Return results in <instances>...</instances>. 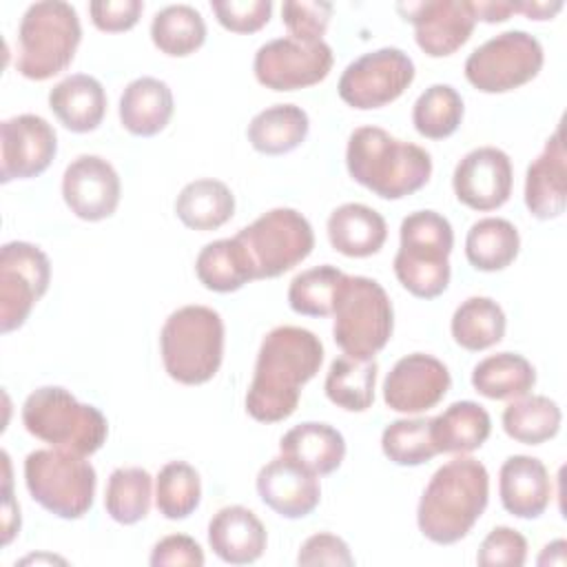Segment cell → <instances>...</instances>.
<instances>
[{
	"instance_id": "4",
	"label": "cell",
	"mask_w": 567,
	"mask_h": 567,
	"mask_svg": "<svg viewBox=\"0 0 567 567\" xmlns=\"http://www.w3.org/2000/svg\"><path fill=\"white\" fill-rule=\"evenodd\" d=\"M162 361L168 377L184 385L210 381L224 359V321L208 306H182L168 315L159 332Z\"/></svg>"
},
{
	"instance_id": "23",
	"label": "cell",
	"mask_w": 567,
	"mask_h": 567,
	"mask_svg": "<svg viewBox=\"0 0 567 567\" xmlns=\"http://www.w3.org/2000/svg\"><path fill=\"white\" fill-rule=\"evenodd\" d=\"M266 543L264 523L244 505L221 507L208 523V545L224 563H255L261 558Z\"/></svg>"
},
{
	"instance_id": "48",
	"label": "cell",
	"mask_w": 567,
	"mask_h": 567,
	"mask_svg": "<svg viewBox=\"0 0 567 567\" xmlns=\"http://www.w3.org/2000/svg\"><path fill=\"white\" fill-rule=\"evenodd\" d=\"M148 563L153 567H168V565H186V567H202L204 551L199 543L186 534H171L155 543Z\"/></svg>"
},
{
	"instance_id": "15",
	"label": "cell",
	"mask_w": 567,
	"mask_h": 567,
	"mask_svg": "<svg viewBox=\"0 0 567 567\" xmlns=\"http://www.w3.org/2000/svg\"><path fill=\"white\" fill-rule=\"evenodd\" d=\"M0 151L2 184L38 177L58 153V135L40 115H13L0 124Z\"/></svg>"
},
{
	"instance_id": "19",
	"label": "cell",
	"mask_w": 567,
	"mask_h": 567,
	"mask_svg": "<svg viewBox=\"0 0 567 567\" xmlns=\"http://www.w3.org/2000/svg\"><path fill=\"white\" fill-rule=\"evenodd\" d=\"M122 184L113 164L100 155H78L62 175V197L84 221L111 217L120 204Z\"/></svg>"
},
{
	"instance_id": "34",
	"label": "cell",
	"mask_w": 567,
	"mask_h": 567,
	"mask_svg": "<svg viewBox=\"0 0 567 567\" xmlns=\"http://www.w3.org/2000/svg\"><path fill=\"white\" fill-rule=\"evenodd\" d=\"M505 312L489 297H467L452 315V337L454 341L470 350H487L505 337Z\"/></svg>"
},
{
	"instance_id": "30",
	"label": "cell",
	"mask_w": 567,
	"mask_h": 567,
	"mask_svg": "<svg viewBox=\"0 0 567 567\" xmlns=\"http://www.w3.org/2000/svg\"><path fill=\"white\" fill-rule=\"evenodd\" d=\"M175 215L186 228L215 230L235 215V195L219 179H193L179 190Z\"/></svg>"
},
{
	"instance_id": "11",
	"label": "cell",
	"mask_w": 567,
	"mask_h": 567,
	"mask_svg": "<svg viewBox=\"0 0 567 567\" xmlns=\"http://www.w3.org/2000/svg\"><path fill=\"white\" fill-rule=\"evenodd\" d=\"M545 62L543 44L527 31H503L465 60V78L481 93H507L532 82Z\"/></svg>"
},
{
	"instance_id": "47",
	"label": "cell",
	"mask_w": 567,
	"mask_h": 567,
	"mask_svg": "<svg viewBox=\"0 0 567 567\" xmlns=\"http://www.w3.org/2000/svg\"><path fill=\"white\" fill-rule=\"evenodd\" d=\"M142 11H144L142 0H93L89 4L93 24L106 33H120V31L133 29Z\"/></svg>"
},
{
	"instance_id": "38",
	"label": "cell",
	"mask_w": 567,
	"mask_h": 567,
	"mask_svg": "<svg viewBox=\"0 0 567 567\" xmlns=\"http://www.w3.org/2000/svg\"><path fill=\"white\" fill-rule=\"evenodd\" d=\"M153 478L144 467H117L111 472L104 507L106 514L120 525H135L146 518L151 509Z\"/></svg>"
},
{
	"instance_id": "50",
	"label": "cell",
	"mask_w": 567,
	"mask_h": 567,
	"mask_svg": "<svg viewBox=\"0 0 567 567\" xmlns=\"http://www.w3.org/2000/svg\"><path fill=\"white\" fill-rule=\"evenodd\" d=\"M472 13L476 20L483 22H505L512 13H516L514 9V0H470Z\"/></svg>"
},
{
	"instance_id": "49",
	"label": "cell",
	"mask_w": 567,
	"mask_h": 567,
	"mask_svg": "<svg viewBox=\"0 0 567 567\" xmlns=\"http://www.w3.org/2000/svg\"><path fill=\"white\" fill-rule=\"evenodd\" d=\"M2 461H4V487H2V494H4V505H2V543L9 545L11 538L18 534L20 529V507L18 503L13 501V494H11V463H9V454L2 452Z\"/></svg>"
},
{
	"instance_id": "7",
	"label": "cell",
	"mask_w": 567,
	"mask_h": 567,
	"mask_svg": "<svg viewBox=\"0 0 567 567\" xmlns=\"http://www.w3.org/2000/svg\"><path fill=\"white\" fill-rule=\"evenodd\" d=\"M80 40V18L69 2H33L20 18L16 69L27 80H49L73 62Z\"/></svg>"
},
{
	"instance_id": "24",
	"label": "cell",
	"mask_w": 567,
	"mask_h": 567,
	"mask_svg": "<svg viewBox=\"0 0 567 567\" xmlns=\"http://www.w3.org/2000/svg\"><path fill=\"white\" fill-rule=\"evenodd\" d=\"M175 111L173 91L153 75L131 80L120 95V122L137 137H153L166 128Z\"/></svg>"
},
{
	"instance_id": "21",
	"label": "cell",
	"mask_w": 567,
	"mask_h": 567,
	"mask_svg": "<svg viewBox=\"0 0 567 567\" xmlns=\"http://www.w3.org/2000/svg\"><path fill=\"white\" fill-rule=\"evenodd\" d=\"M563 128L558 126L545 142L543 153L529 164L525 175V206L536 219H556L567 206V164Z\"/></svg>"
},
{
	"instance_id": "17",
	"label": "cell",
	"mask_w": 567,
	"mask_h": 567,
	"mask_svg": "<svg viewBox=\"0 0 567 567\" xmlns=\"http://www.w3.org/2000/svg\"><path fill=\"white\" fill-rule=\"evenodd\" d=\"M414 27V40L430 58H445L458 51L472 35L476 18L470 0H423L396 4Z\"/></svg>"
},
{
	"instance_id": "18",
	"label": "cell",
	"mask_w": 567,
	"mask_h": 567,
	"mask_svg": "<svg viewBox=\"0 0 567 567\" xmlns=\"http://www.w3.org/2000/svg\"><path fill=\"white\" fill-rule=\"evenodd\" d=\"M514 171L509 155L496 146H478L463 155L452 175V188L461 204L472 210H496L509 195Z\"/></svg>"
},
{
	"instance_id": "43",
	"label": "cell",
	"mask_w": 567,
	"mask_h": 567,
	"mask_svg": "<svg viewBox=\"0 0 567 567\" xmlns=\"http://www.w3.org/2000/svg\"><path fill=\"white\" fill-rule=\"evenodd\" d=\"M332 18V2L326 0H286L281 20L292 38L303 42H319Z\"/></svg>"
},
{
	"instance_id": "28",
	"label": "cell",
	"mask_w": 567,
	"mask_h": 567,
	"mask_svg": "<svg viewBox=\"0 0 567 567\" xmlns=\"http://www.w3.org/2000/svg\"><path fill=\"white\" fill-rule=\"evenodd\" d=\"M430 432L439 454H470L487 441L492 419L476 401H456L430 419Z\"/></svg>"
},
{
	"instance_id": "22",
	"label": "cell",
	"mask_w": 567,
	"mask_h": 567,
	"mask_svg": "<svg viewBox=\"0 0 567 567\" xmlns=\"http://www.w3.org/2000/svg\"><path fill=\"white\" fill-rule=\"evenodd\" d=\"M498 494L505 512L516 518H538L551 501V478L536 456L514 454L498 472Z\"/></svg>"
},
{
	"instance_id": "33",
	"label": "cell",
	"mask_w": 567,
	"mask_h": 567,
	"mask_svg": "<svg viewBox=\"0 0 567 567\" xmlns=\"http://www.w3.org/2000/svg\"><path fill=\"white\" fill-rule=\"evenodd\" d=\"M520 250V235L509 219L483 217L474 221L465 237L467 261L483 272L507 268Z\"/></svg>"
},
{
	"instance_id": "20",
	"label": "cell",
	"mask_w": 567,
	"mask_h": 567,
	"mask_svg": "<svg viewBox=\"0 0 567 567\" xmlns=\"http://www.w3.org/2000/svg\"><path fill=\"white\" fill-rule=\"evenodd\" d=\"M257 494L264 505L290 520L312 514L321 501L317 474L288 456H277L259 470Z\"/></svg>"
},
{
	"instance_id": "37",
	"label": "cell",
	"mask_w": 567,
	"mask_h": 567,
	"mask_svg": "<svg viewBox=\"0 0 567 567\" xmlns=\"http://www.w3.org/2000/svg\"><path fill=\"white\" fill-rule=\"evenodd\" d=\"M151 40L162 53L186 58L204 44L206 22L190 4H168L153 16Z\"/></svg>"
},
{
	"instance_id": "2",
	"label": "cell",
	"mask_w": 567,
	"mask_h": 567,
	"mask_svg": "<svg viewBox=\"0 0 567 567\" xmlns=\"http://www.w3.org/2000/svg\"><path fill=\"white\" fill-rule=\"evenodd\" d=\"M489 501L487 467L472 456H456L441 465L425 485L416 523L436 545H454L470 534Z\"/></svg>"
},
{
	"instance_id": "44",
	"label": "cell",
	"mask_w": 567,
	"mask_h": 567,
	"mask_svg": "<svg viewBox=\"0 0 567 567\" xmlns=\"http://www.w3.org/2000/svg\"><path fill=\"white\" fill-rule=\"evenodd\" d=\"M527 560V540L520 532L501 525L481 543L476 563L481 567H520Z\"/></svg>"
},
{
	"instance_id": "13",
	"label": "cell",
	"mask_w": 567,
	"mask_h": 567,
	"mask_svg": "<svg viewBox=\"0 0 567 567\" xmlns=\"http://www.w3.org/2000/svg\"><path fill=\"white\" fill-rule=\"evenodd\" d=\"M51 281L49 257L29 241H7L0 250V330H18Z\"/></svg>"
},
{
	"instance_id": "12",
	"label": "cell",
	"mask_w": 567,
	"mask_h": 567,
	"mask_svg": "<svg viewBox=\"0 0 567 567\" xmlns=\"http://www.w3.org/2000/svg\"><path fill=\"white\" fill-rule=\"evenodd\" d=\"M414 73V62L405 51L383 47L350 62L339 78L337 91L348 106L372 111L401 97Z\"/></svg>"
},
{
	"instance_id": "39",
	"label": "cell",
	"mask_w": 567,
	"mask_h": 567,
	"mask_svg": "<svg viewBox=\"0 0 567 567\" xmlns=\"http://www.w3.org/2000/svg\"><path fill=\"white\" fill-rule=\"evenodd\" d=\"M463 97L450 84L427 86L414 102L412 122L419 135L427 140H445L463 122Z\"/></svg>"
},
{
	"instance_id": "9",
	"label": "cell",
	"mask_w": 567,
	"mask_h": 567,
	"mask_svg": "<svg viewBox=\"0 0 567 567\" xmlns=\"http://www.w3.org/2000/svg\"><path fill=\"white\" fill-rule=\"evenodd\" d=\"M24 483L40 507L58 518L75 520L93 507L97 476L86 456L51 447L27 454Z\"/></svg>"
},
{
	"instance_id": "29",
	"label": "cell",
	"mask_w": 567,
	"mask_h": 567,
	"mask_svg": "<svg viewBox=\"0 0 567 567\" xmlns=\"http://www.w3.org/2000/svg\"><path fill=\"white\" fill-rule=\"evenodd\" d=\"M310 131L308 113L297 104H272L248 124V142L257 153L284 155L303 144Z\"/></svg>"
},
{
	"instance_id": "25",
	"label": "cell",
	"mask_w": 567,
	"mask_h": 567,
	"mask_svg": "<svg viewBox=\"0 0 567 567\" xmlns=\"http://www.w3.org/2000/svg\"><path fill=\"white\" fill-rule=\"evenodd\" d=\"M49 109L71 133H89L104 120L106 93L97 78L73 73L49 91Z\"/></svg>"
},
{
	"instance_id": "51",
	"label": "cell",
	"mask_w": 567,
	"mask_h": 567,
	"mask_svg": "<svg viewBox=\"0 0 567 567\" xmlns=\"http://www.w3.org/2000/svg\"><path fill=\"white\" fill-rule=\"evenodd\" d=\"M514 9H516V13H523L529 20H549L563 9V0H549V2H540V0H518L516 2L514 0Z\"/></svg>"
},
{
	"instance_id": "3",
	"label": "cell",
	"mask_w": 567,
	"mask_h": 567,
	"mask_svg": "<svg viewBox=\"0 0 567 567\" xmlns=\"http://www.w3.org/2000/svg\"><path fill=\"white\" fill-rule=\"evenodd\" d=\"M350 177L383 199H401L421 190L432 175L425 148L392 137L379 126H359L346 146Z\"/></svg>"
},
{
	"instance_id": "14",
	"label": "cell",
	"mask_w": 567,
	"mask_h": 567,
	"mask_svg": "<svg viewBox=\"0 0 567 567\" xmlns=\"http://www.w3.org/2000/svg\"><path fill=\"white\" fill-rule=\"evenodd\" d=\"M332 62V49L323 40L303 42L288 35L261 44L255 53L252 71L266 89L297 91L326 80Z\"/></svg>"
},
{
	"instance_id": "32",
	"label": "cell",
	"mask_w": 567,
	"mask_h": 567,
	"mask_svg": "<svg viewBox=\"0 0 567 567\" xmlns=\"http://www.w3.org/2000/svg\"><path fill=\"white\" fill-rule=\"evenodd\" d=\"M472 385L485 399H518L536 385V370L523 354L498 352L474 365Z\"/></svg>"
},
{
	"instance_id": "8",
	"label": "cell",
	"mask_w": 567,
	"mask_h": 567,
	"mask_svg": "<svg viewBox=\"0 0 567 567\" xmlns=\"http://www.w3.org/2000/svg\"><path fill=\"white\" fill-rule=\"evenodd\" d=\"M332 315L334 343L354 359H374L394 330L392 301L383 286L370 277L343 275Z\"/></svg>"
},
{
	"instance_id": "41",
	"label": "cell",
	"mask_w": 567,
	"mask_h": 567,
	"mask_svg": "<svg viewBox=\"0 0 567 567\" xmlns=\"http://www.w3.org/2000/svg\"><path fill=\"white\" fill-rule=\"evenodd\" d=\"M346 272L326 264L299 272L288 288V303L297 315L328 317L332 315L334 295Z\"/></svg>"
},
{
	"instance_id": "5",
	"label": "cell",
	"mask_w": 567,
	"mask_h": 567,
	"mask_svg": "<svg viewBox=\"0 0 567 567\" xmlns=\"http://www.w3.org/2000/svg\"><path fill=\"white\" fill-rule=\"evenodd\" d=\"M22 425L51 447L80 456L95 454L109 434L106 416L60 385H42L24 399Z\"/></svg>"
},
{
	"instance_id": "31",
	"label": "cell",
	"mask_w": 567,
	"mask_h": 567,
	"mask_svg": "<svg viewBox=\"0 0 567 567\" xmlns=\"http://www.w3.org/2000/svg\"><path fill=\"white\" fill-rule=\"evenodd\" d=\"M195 272L213 292H235L255 279V266L237 237L206 244L195 259Z\"/></svg>"
},
{
	"instance_id": "6",
	"label": "cell",
	"mask_w": 567,
	"mask_h": 567,
	"mask_svg": "<svg viewBox=\"0 0 567 567\" xmlns=\"http://www.w3.org/2000/svg\"><path fill=\"white\" fill-rule=\"evenodd\" d=\"M394 275L399 284L419 299H434L450 284V252L454 230L447 217L436 210H414L399 228Z\"/></svg>"
},
{
	"instance_id": "36",
	"label": "cell",
	"mask_w": 567,
	"mask_h": 567,
	"mask_svg": "<svg viewBox=\"0 0 567 567\" xmlns=\"http://www.w3.org/2000/svg\"><path fill=\"white\" fill-rule=\"evenodd\" d=\"M560 408L543 394H525L503 410V430L509 439L525 445H540L560 430Z\"/></svg>"
},
{
	"instance_id": "10",
	"label": "cell",
	"mask_w": 567,
	"mask_h": 567,
	"mask_svg": "<svg viewBox=\"0 0 567 567\" xmlns=\"http://www.w3.org/2000/svg\"><path fill=\"white\" fill-rule=\"evenodd\" d=\"M235 237L255 266V279H275L292 270L315 248L312 226L295 208H272Z\"/></svg>"
},
{
	"instance_id": "52",
	"label": "cell",
	"mask_w": 567,
	"mask_h": 567,
	"mask_svg": "<svg viewBox=\"0 0 567 567\" xmlns=\"http://www.w3.org/2000/svg\"><path fill=\"white\" fill-rule=\"evenodd\" d=\"M565 549H567V543L563 540V538H558V540H554V543H549V545H545L543 547V551H540V556H538V565L543 567V565H565L567 563V554H565Z\"/></svg>"
},
{
	"instance_id": "46",
	"label": "cell",
	"mask_w": 567,
	"mask_h": 567,
	"mask_svg": "<svg viewBox=\"0 0 567 567\" xmlns=\"http://www.w3.org/2000/svg\"><path fill=\"white\" fill-rule=\"evenodd\" d=\"M297 563L306 565V567L308 565L352 567L354 558L343 538L328 534V532H319V534H312L310 538H306V543L301 545V549L297 554Z\"/></svg>"
},
{
	"instance_id": "16",
	"label": "cell",
	"mask_w": 567,
	"mask_h": 567,
	"mask_svg": "<svg viewBox=\"0 0 567 567\" xmlns=\"http://www.w3.org/2000/svg\"><path fill=\"white\" fill-rule=\"evenodd\" d=\"M452 385L443 361L425 352L401 357L383 381V401L390 410L419 414L443 401Z\"/></svg>"
},
{
	"instance_id": "45",
	"label": "cell",
	"mask_w": 567,
	"mask_h": 567,
	"mask_svg": "<svg viewBox=\"0 0 567 567\" xmlns=\"http://www.w3.org/2000/svg\"><path fill=\"white\" fill-rule=\"evenodd\" d=\"M210 9L217 22L233 33H255L272 16L270 0H213Z\"/></svg>"
},
{
	"instance_id": "40",
	"label": "cell",
	"mask_w": 567,
	"mask_h": 567,
	"mask_svg": "<svg viewBox=\"0 0 567 567\" xmlns=\"http://www.w3.org/2000/svg\"><path fill=\"white\" fill-rule=\"evenodd\" d=\"M202 501V481L186 461L166 463L155 478V505L168 520L188 518Z\"/></svg>"
},
{
	"instance_id": "35",
	"label": "cell",
	"mask_w": 567,
	"mask_h": 567,
	"mask_svg": "<svg viewBox=\"0 0 567 567\" xmlns=\"http://www.w3.org/2000/svg\"><path fill=\"white\" fill-rule=\"evenodd\" d=\"M379 365L374 359L337 357L326 374V396L348 412H365L374 401Z\"/></svg>"
},
{
	"instance_id": "26",
	"label": "cell",
	"mask_w": 567,
	"mask_h": 567,
	"mask_svg": "<svg viewBox=\"0 0 567 567\" xmlns=\"http://www.w3.org/2000/svg\"><path fill=\"white\" fill-rule=\"evenodd\" d=\"M328 239L330 246L346 257H370L383 248L388 224L374 208L348 202L330 213Z\"/></svg>"
},
{
	"instance_id": "27",
	"label": "cell",
	"mask_w": 567,
	"mask_h": 567,
	"mask_svg": "<svg viewBox=\"0 0 567 567\" xmlns=\"http://www.w3.org/2000/svg\"><path fill=\"white\" fill-rule=\"evenodd\" d=\"M281 456L292 458L308 472L317 476L332 474L346 456V439L343 434L328 425L317 421H306L295 427H290L281 441H279Z\"/></svg>"
},
{
	"instance_id": "42",
	"label": "cell",
	"mask_w": 567,
	"mask_h": 567,
	"mask_svg": "<svg viewBox=\"0 0 567 567\" xmlns=\"http://www.w3.org/2000/svg\"><path fill=\"white\" fill-rule=\"evenodd\" d=\"M381 450L394 465H423L439 452L432 443L430 419H396L381 434Z\"/></svg>"
},
{
	"instance_id": "1",
	"label": "cell",
	"mask_w": 567,
	"mask_h": 567,
	"mask_svg": "<svg viewBox=\"0 0 567 567\" xmlns=\"http://www.w3.org/2000/svg\"><path fill=\"white\" fill-rule=\"evenodd\" d=\"M323 343L299 326L272 328L257 352L255 374L246 392V412L261 423L288 419L301 396V388L319 372Z\"/></svg>"
}]
</instances>
